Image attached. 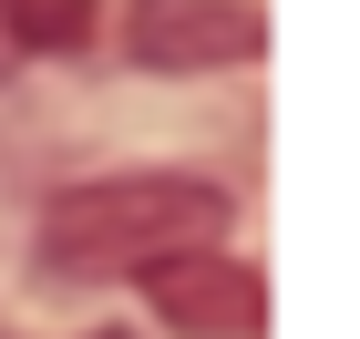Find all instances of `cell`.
Here are the masks:
<instances>
[{
  "label": "cell",
  "instance_id": "cell-1",
  "mask_svg": "<svg viewBox=\"0 0 360 339\" xmlns=\"http://www.w3.org/2000/svg\"><path fill=\"white\" fill-rule=\"evenodd\" d=\"M217 237H226V185L206 175H93L41 206V247L62 267H155Z\"/></svg>",
  "mask_w": 360,
  "mask_h": 339
},
{
  "label": "cell",
  "instance_id": "cell-2",
  "mask_svg": "<svg viewBox=\"0 0 360 339\" xmlns=\"http://www.w3.org/2000/svg\"><path fill=\"white\" fill-rule=\"evenodd\" d=\"M134 278H144V309L186 339H257L268 329V278L226 247H175L155 267H134Z\"/></svg>",
  "mask_w": 360,
  "mask_h": 339
},
{
  "label": "cell",
  "instance_id": "cell-3",
  "mask_svg": "<svg viewBox=\"0 0 360 339\" xmlns=\"http://www.w3.org/2000/svg\"><path fill=\"white\" fill-rule=\"evenodd\" d=\"M268 21L248 0H134L124 21V52L144 72H217V62H257Z\"/></svg>",
  "mask_w": 360,
  "mask_h": 339
},
{
  "label": "cell",
  "instance_id": "cell-4",
  "mask_svg": "<svg viewBox=\"0 0 360 339\" xmlns=\"http://www.w3.org/2000/svg\"><path fill=\"white\" fill-rule=\"evenodd\" d=\"M62 41H83V0H0V62L62 52Z\"/></svg>",
  "mask_w": 360,
  "mask_h": 339
}]
</instances>
